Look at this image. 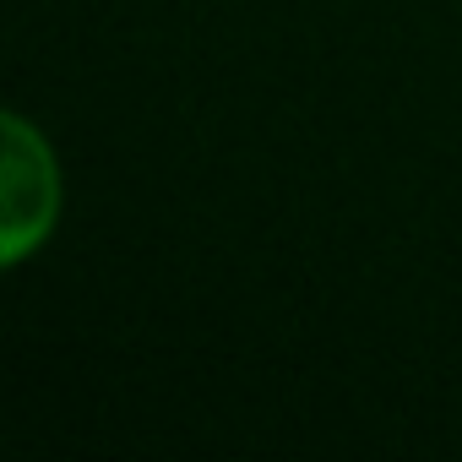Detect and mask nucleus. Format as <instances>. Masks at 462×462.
<instances>
[{
  "mask_svg": "<svg viewBox=\"0 0 462 462\" xmlns=\"http://www.w3.org/2000/svg\"><path fill=\"white\" fill-rule=\"evenodd\" d=\"M66 217V158L55 136L28 115H0V267L23 273L39 262Z\"/></svg>",
  "mask_w": 462,
  "mask_h": 462,
  "instance_id": "f257e3e1",
  "label": "nucleus"
}]
</instances>
